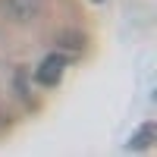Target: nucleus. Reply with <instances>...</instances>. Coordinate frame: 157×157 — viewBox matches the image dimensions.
Returning a JSON list of instances; mask_svg holds the SVG:
<instances>
[{"mask_svg": "<svg viewBox=\"0 0 157 157\" xmlns=\"http://www.w3.org/2000/svg\"><path fill=\"white\" fill-rule=\"evenodd\" d=\"M41 6H44V0H0L3 16L16 19V22H32L41 13Z\"/></svg>", "mask_w": 157, "mask_h": 157, "instance_id": "1", "label": "nucleus"}, {"mask_svg": "<svg viewBox=\"0 0 157 157\" xmlns=\"http://www.w3.org/2000/svg\"><path fill=\"white\" fill-rule=\"evenodd\" d=\"M63 69H66V60H63L60 54H50V57H44V63L38 66V72H35V78L41 85H47V88H54L60 78H63Z\"/></svg>", "mask_w": 157, "mask_h": 157, "instance_id": "2", "label": "nucleus"}, {"mask_svg": "<svg viewBox=\"0 0 157 157\" xmlns=\"http://www.w3.org/2000/svg\"><path fill=\"white\" fill-rule=\"evenodd\" d=\"M154 123H148V126H141L138 132H135V141H129V148H148L151 145V138H154Z\"/></svg>", "mask_w": 157, "mask_h": 157, "instance_id": "3", "label": "nucleus"}]
</instances>
